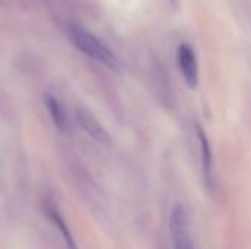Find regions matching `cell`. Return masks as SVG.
I'll use <instances>...</instances> for the list:
<instances>
[{
  "instance_id": "7",
  "label": "cell",
  "mask_w": 251,
  "mask_h": 249,
  "mask_svg": "<svg viewBox=\"0 0 251 249\" xmlns=\"http://www.w3.org/2000/svg\"><path fill=\"white\" fill-rule=\"evenodd\" d=\"M199 139H200V145H201L203 172H204L206 178L210 179V173H212V154H210V147H209L207 138H206L204 132L200 128H199Z\"/></svg>"
},
{
  "instance_id": "3",
  "label": "cell",
  "mask_w": 251,
  "mask_h": 249,
  "mask_svg": "<svg viewBox=\"0 0 251 249\" xmlns=\"http://www.w3.org/2000/svg\"><path fill=\"white\" fill-rule=\"evenodd\" d=\"M178 57V66L181 69V73L188 84V87L196 88L199 84V65L194 50L188 44H181L176 51Z\"/></svg>"
},
{
  "instance_id": "6",
  "label": "cell",
  "mask_w": 251,
  "mask_h": 249,
  "mask_svg": "<svg viewBox=\"0 0 251 249\" xmlns=\"http://www.w3.org/2000/svg\"><path fill=\"white\" fill-rule=\"evenodd\" d=\"M46 103H47V109L50 112V116H51L54 125L57 126V129H60L63 132L66 129V114H65L63 106L60 104L59 100H56L50 95L46 98Z\"/></svg>"
},
{
  "instance_id": "1",
  "label": "cell",
  "mask_w": 251,
  "mask_h": 249,
  "mask_svg": "<svg viewBox=\"0 0 251 249\" xmlns=\"http://www.w3.org/2000/svg\"><path fill=\"white\" fill-rule=\"evenodd\" d=\"M69 34H71V40L74 41V44L82 53H85L88 57L106 65L107 68H116L118 66L116 56L96 35H93L91 32H88L79 26H72Z\"/></svg>"
},
{
  "instance_id": "4",
  "label": "cell",
  "mask_w": 251,
  "mask_h": 249,
  "mask_svg": "<svg viewBox=\"0 0 251 249\" xmlns=\"http://www.w3.org/2000/svg\"><path fill=\"white\" fill-rule=\"evenodd\" d=\"M78 114V122L79 125L84 128V131L97 142L100 144H107L109 142V134L106 132V129L100 125V122L94 117L93 113H90L85 109H78L76 112Z\"/></svg>"
},
{
  "instance_id": "2",
  "label": "cell",
  "mask_w": 251,
  "mask_h": 249,
  "mask_svg": "<svg viewBox=\"0 0 251 249\" xmlns=\"http://www.w3.org/2000/svg\"><path fill=\"white\" fill-rule=\"evenodd\" d=\"M169 229H171L174 249H194L193 238L190 233L188 216L182 205L174 207V210L171 213Z\"/></svg>"
},
{
  "instance_id": "5",
  "label": "cell",
  "mask_w": 251,
  "mask_h": 249,
  "mask_svg": "<svg viewBox=\"0 0 251 249\" xmlns=\"http://www.w3.org/2000/svg\"><path fill=\"white\" fill-rule=\"evenodd\" d=\"M43 210L47 214V217L53 222V225L57 227V230L62 233V236H63V239H65V242L68 245V249H78V245H76V242H75V239H74V236H72V233H71V230H69L63 216L60 214L59 208L56 207V204L47 201V203H44Z\"/></svg>"
}]
</instances>
